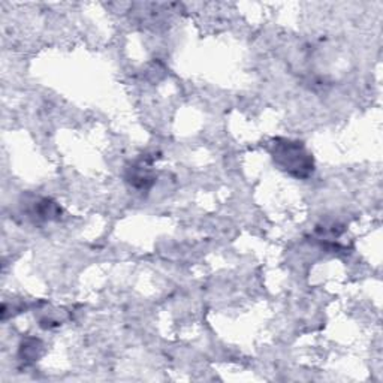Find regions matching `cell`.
<instances>
[{"label": "cell", "mask_w": 383, "mask_h": 383, "mask_svg": "<svg viewBox=\"0 0 383 383\" xmlns=\"http://www.w3.org/2000/svg\"><path fill=\"white\" fill-rule=\"evenodd\" d=\"M272 159L280 170L295 178L305 180L315 171V160L312 153L301 141L277 138L271 144Z\"/></svg>", "instance_id": "cell-1"}, {"label": "cell", "mask_w": 383, "mask_h": 383, "mask_svg": "<svg viewBox=\"0 0 383 383\" xmlns=\"http://www.w3.org/2000/svg\"><path fill=\"white\" fill-rule=\"evenodd\" d=\"M151 160H140L136 163H132L129 168H126V174L125 178L129 183V185L135 189L140 190H148L153 185H155V174L150 170Z\"/></svg>", "instance_id": "cell-2"}, {"label": "cell", "mask_w": 383, "mask_h": 383, "mask_svg": "<svg viewBox=\"0 0 383 383\" xmlns=\"http://www.w3.org/2000/svg\"><path fill=\"white\" fill-rule=\"evenodd\" d=\"M29 213L30 216L38 220L51 222L60 219V216H62V208L50 198H38L36 201H34V205Z\"/></svg>", "instance_id": "cell-3"}, {"label": "cell", "mask_w": 383, "mask_h": 383, "mask_svg": "<svg viewBox=\"0 0 383 383\" xmlns=\"http://www.w3.org/2000/svg\"><path fill=\"white\" fill-rule=\"evenodd\" d=\"M41 349H42V344H41L39 340H36V339H29L20 347V357L23 358V361L24 359L26 361H34V359L39 358Z\"/></svg>", "instance_id": "cell-4"}]
</instances>
